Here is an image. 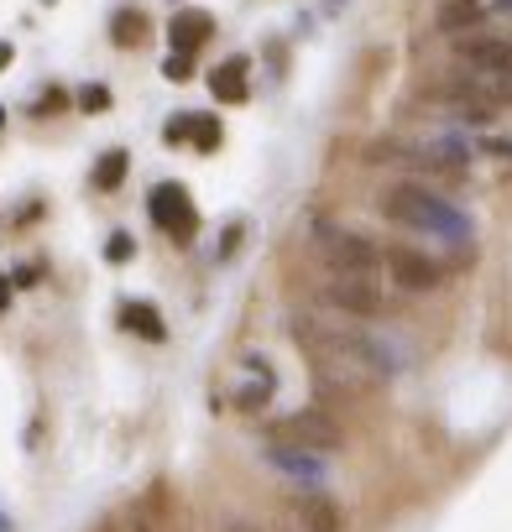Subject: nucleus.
Masks as SVG:
<instances>
[{"mask_svg": "<svg viewBox=\"0 0 512 532\" xmlns=\"http://www.w3.org/2000/svg\"><path fill=\"white\" fill-rule=\"evenodd\" d=\"M382 214L397 219V225H408V230H429V236H445L455 245H465L471 240V219L450 209L434 188H423V183H392L382 188Z\"/></svg>", "mask_w": 512, "mask_h": 532, "instance_id": "nucleus-1", "label": "nucleus"}, {"mask_svg": "<svg viewBox=\"0 0 512 532\" xmlns=\"http://www.w3.org/2000/svg\"><path fill=\"white\" fill-rule=\"evenodd\" d=\"M267 443H288V449H308V454H334L345 433L325 408H299L288 417H272L267 423Z\"/></svg>", "mask_w": 512, "mask_h": 532, "instance_id": "nucleus-2", "label": "nucleus"}, {"mask_svg": "<svg viewBox=\"0 0 512 532\" xmlns=\"http://www.w3.org/2000/svg\"><path fill=\"white\" fill-rule=\"evenodd\" d=\"M308 382L319 402H366L377 371H366L361 360H308Z\"/></svg>", "mask_w": 512, "mask_h": 532, "instance_id": "nucleus-3", "label": "nucleus"}, {"mask_svg": "<svg viewBox=\"0 0 512 532\" xmlns=\"http://www.w3.org/2000/svg\"><path fill=\"white\" fill-rule=\"evenodd\" d=\"M147 209H152V219H157V230L173 236L178 245H188V240L199 236V209H194V199H188L183 183H157Z\"/></svg>", "mask_w": 512, "mask_h": 532, "instance_id": "nucleus-4", "label": "nucleus"}, {"mask_svg": "<svg viewBox=\"0 0 512 532\" xmlns=\"http://www.w3.org/2000/svg\"><path fill=\"white\" fill-rule=\"evenodd\" d=\"M382 262H387L392 282L408 287V293H434V287H445V266L434 262V256H423L419 245H387Z\"/></svg>", "mask_w": 512, "mask_h": 532, "instance_id": "nucleus-5", "label": "nucleus"}, {"mask_svg": "<svg viewBox=\"0 0 512 532\" xmlns=\"http://www.w3.org/2000/svg\"><path fill=\"white\" fill-rule=\"evenodd\" d=\"M325 303L334 313H351V319H377L387 303H382V287H371L356 271H334V282H325Z\"/></svg>", "mask_w": 512, "mask_h": 532, "instance_id": "nucleus-6", "label": "nucleus"}, {"mask_svg": "<svg viewBox=\"0 0 512 532\" xmlns=\"http://www.w3.org/2000/svg\"><path fill=\"white\" fill-rule=\"evenodd\" d=\"M319 251L330 256L334 271H356V277H366L371 266H382V251L366 236H351V230H319Z\"/></svg>", "mask_w": 512, "mask_h": 532, "instance_id": "nucleus-7", "label": "nucleus"}, {"mask_svg": "<svg viewBox=\"0 0 512 532\" xmlns=\"http://www.w3.org/2000/svg\"><path fill=\"white\" fill-rule=\"evenodd\" d=\"M460 63H465L476 79H491V73L512 68V42H508V37H486V31H471V37H460Z\"/></svg>", "mask_w": 512, "mask_h": 532, "instance_id": "nucleus-8", "label": "nucleus"}, {"mask_svg": "<svg viewBox=\"0 0 512 532\" xmlns=\"http://www.w3.org/2000/svg\"><path fill=\"white\" fill-rule=\"evenodd\" d=\"M210 31H214L210 11L183 5V11H173V21H168V42H173V53H194V47H204V37H210Z\"/></svg>", "mask_w": 512, "mask_h": 532, "instance_id": "nucleus-9", "label": "nucleus"}, {"mask_svg": "<svg viewBox=\"0 0 512 532\" xmlns=\"http://www.w3.org/2000/svg\"><path fill=\"white\" fill-rule=\"evenodd\" d=\"M293 511H299L303 532H340L345 528V517H340V506L325 496V491H303L299 502H293Z\"/></svg>", "mask_w": 512, "mask_h": 532, "instance_id": "nucleus-10", "label": "nucleus"}, {"mask_svg": "<svg viewBox=\"0 0 512 532\" xmlns=\"http://www.w3.org/2000/svg\"><path fill=\"white\" fill-rule=\"evenodd\" d=\"M246 58H225L220 68L210 73V94L220 105H246V94H251V79H246Z\"/></svg>", "mask_w": 512, "mask_h": 532, "instance_id": "nucleus-11", "label": "nucleus"}, {"mask_svg": "<svg viewBox=\"0 0 512 532\" xmlns=\"http://www.w3.org/2000/svg\"><path fill=\"white\" fill-rule=\"evenodd\" d=\"M439 31H450V37H465V31H482L486 21V5L482 0H439Z\"/></svg>", "mask_w": 512, "mask_h": 532, "instance_id": "nucleus-12", "label": "nucleus"}, {"mask_svg": "<svg viewBox=\"0 0 512 532\" xmlns=\"http://www.w3.org/2000/svg\"><path fill=\"white\" fill-rule=\"evenodd\" d=\"M121 324L131 329V334H142V339H152V345H162V339H168V324H162V313H157L152 303H142V297H136V303H126V308H121Z\"/></svg>", "mask_w": 512, "mask_h": 532, "instance_id": "nucleus-13", "label": "nucleus"}, {"mask_svg": "<svg viewBox=\"0 0 512 532\" xmlns=\"http://www.w3.org/2000/svg\"><path fill=\"white\" fill-rule=\"evenodd\" d=\"M126 173H131V151H121V147H110L100 162H94V173H90V183L100 188V193H116L126 183Z\"/></svg>", "mask_w": 512, "mask_h": 532, "instance_id": "nucleus-14", "label": "nucleus"}, {"mask_svg": "<svg viewBox=\"0 0 512 532\" xmlns=\"http://www.w3.org/2000/svg\"><path fill=\"white\" fill-rule=\"evenodd\" d=\"M110 42H116V47H142V42H147V16H142L136 5H121V11L110 16Z\"/></svg>", "mask_w": 512, "mask_h": 532, "instance_id": "nucleus-15", "label": "nucleus"}, {"mask_svg": "<svg viewBox=\"0 0 512 532\" xmlns=\"http://www.w3.org/2000/svg\"><path fill=\"white\" fill-rule=\"evenodd\" d=\"M267 459L277 465V470H288V475H319V454H308V449H288V443H272L267 449Z\"/></svg>", "mask_w": 512, "mask_h": 532, "instance_id": "nucleus-16", "label": "nucleus"}, {"mask_svg": "<svg viewBox=\"0 0 512 532\" xmlns=\"http://www.w3.org/2000/svg\"><path fill=\"white\" fill-rule=\"evenodd\" d=\"M251 371H256L262 382L241 386V391H236V408H241V413H262V408H267V397H272V371H267V360H251Z\"/></svg>", "mask_w": 512, "mask_h": 532, "instance_id": "nucleus-17", "label": "nucleus"}, {"mask_svg": "<svg viewBox=\"0 0 512 532\" xmlns=\"http://www.w3.org/2000/svg\"><path fill=\"white\" fill-rule=\"evenodd\" d=\"M220 136H225V131H220V120L214 116H194V136H188V142H194L199 151H214L220 147Z\"/></svg>", "mask_w": 512, "mask_h": 532, "instance_id": "nucleus-18", "label": "nucleus"}, {"mask_svg": "<svg viewBox=\"0 0 512 532\" xmlns=\"http://www.w3.org/2000/svg\"><path fill=\"white\" fill-rule=\"evenodd\" d=\"M131 256H136V236H131V230H116V236L105 240V262L110 266H126Z\"/></svg>", "mask_w": 512, "mask_h": 532, "instance_id": "nucleus-19", "label": "nucleus"}, {"mask_svg": "<svg viewBox=\"0 0 512 532\" xmlns=\"http://www.w3.org/2000/svg\"><path fill=\"white\" fill-rule=\"evenodd\" d=\"M74 105H79L84 116H100V110H110V89H105V84H84L79 94H74Z\"/></svg>", "mask_w": 512, "mask_h": 532, "instance_id": "nucleus-20", "label": "nucleus"}, {"mask_svg": "<svg viewBox=\"0 0 512 532\" xmlns=\"http://www.w3.org/2000/svg\"><path fill=\"white\" fill-rule=\"evenodd\" d=\"M162 79L168 84H188L194 79V53H168L162 58Z\"/></svg>", "mask_w": 512, "mask_h": 532, "instance_id": "nucleus-21", "label": "nucleus"}, {"mask_svg": "<svg viewBox=\"0 0 512 532\" xmlns=\"http://www.w3.org/2000/svg\"><path fill=\"white\" fill-rule=\"evenodd\" d=\"M188 136H194V110H178V120L162 125V142H168V147H173V142H188Z\"/></svg>", "mask_w": 512, "mask_h": 532, "instance_id": "nucleus-22", "label": "nucleus"}, {"mask_svg": "<svg viewBox=\"0 0 512 532\" xmlns=\"http://www.w3.org/2000/svg\"><path fill=\"white\" fill-rule=\"evenodd\" d=\"M486 89H491V99H508L512 105V68H502V73H491V79H482Z\"/></svg>", "mask_w": 512, "mask_h": 532, "instance_id": "nucleus-23", "label": "nucleus"}, {"mask_svg": "<svg viewBox=\"0 0 512 532\" xmlns=\"http://www.w3.org/2000/svg\"><path fill=\"white\" fill-rule=\"evenodd\" d=\"M63 105H68V94H63V89H48V94L37 99V116H53V110H63Z\"/></svg>", "mask_w": 512, "mask_h": 532, "instance_id": "nucleus-24", "label": "nucleus"}, {"mask_svg": "<svg viewBox=\"0 0 512 532\" xmlns=\"http://www.w3.org/2000/svg\"><path fill=\"white\" fill-rule=\"evenodd\" d=\"M236 245H241V225H230L225 240H220V256H236Z\"/></svg>", "mask_w": 512, "mask_h": 532, "instance_id": "nucleus-25", "label": "nucleus"}, {"mask_svg": "<svg viewBox=\"0 0 512 532\" xmlns=\"http://www.w3.org/2000/svg\"><path fill=\"white\" fill-rule=\"evenodd\" d=\"M16 287H37V266H22V271H16Z\"/></svg>", "mask_w": 512, "mask_h": 532, "instance_id": "nucleus-26", "label": "nucleus"}, {"mask_svg": "<svg viewBox=\"0 0 512 532\" xmlns=\"http://www.w3.org/2000/svg\"><path fill=\"white\" fill-rule=\"evenodd\" d=\"M11 58H16V47H11V42H0V73L11 68Z\"/></svg>", "mask_w": 512, "mask_h": 532, "instance_id": "nucleus-27", "label": "nucleus"}, {"mask_svg": "<svg viewBox=\"0 0 512 532\" xmlns=\"http://www.w3.org/2000/svg\"><path fill=\"white\" fill-rule=\"evenodd\" d=\"M5 303H11V282H5V277H0V308H5Z\"/></svg>", "mask_w": 512, "mask_h": 532, "instance_id": "nucleus-28", "label": "nucleus"}, {"mask_svg": "<svg viewBox=\"0 0 512 532\" xmlns=\"http://www.w3.org/2000/svg\"><path fill=\"white\" fill-rule=\"evenodd\" d=\"M230 532H256V528H246V522H230Z\"/></svg>", "mask_w": 512, "mask_h": 532, "instance_id": "nucleus-29", "label": "nucleus"}, {"mask_svg": "<svg viewBox=\"0 0 512 532\" xmlns=\"http://www.w3.org/2000/svg\"><path fill=\"white\" fill-rule=\"evenodd\" d=\"M48 5H58V0H48Z\"/></svg>", "mask_w": 512, "mask_h": 532, "instance_id": "nucleus-30", "label": "nucleus"}, {"mask_svg": "<svg viewBox=\"0 0 512 532\" xmlns=\"http://www.w3.org/2000/svg\"><path fill=\"white\" fill-rule=\"evenodd\" d=\"M0 120H5V110H0Z\"/></svg>", "mask_w": 512, "mask_h": 532, "instance_id": "nucleus-31", "label": "nucleus"}]
</instances>
